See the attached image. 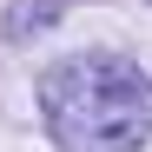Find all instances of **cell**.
<instances>
[{
	"label": "cell",
	"instance_id": "1",
	"mask_svg": "<svg viewBox=\"0 0 152 152\" xmlns=\"http://www.w3.org/2000/svg\"><path fill=\"white\" fill-rule=\"evenodd\" d=\"M40 99L66 152H139L152 139V80L126 60H66Z\"/></svg>",
	"mask_w": 152,
	"mask_h": 152
}]
</instances>
